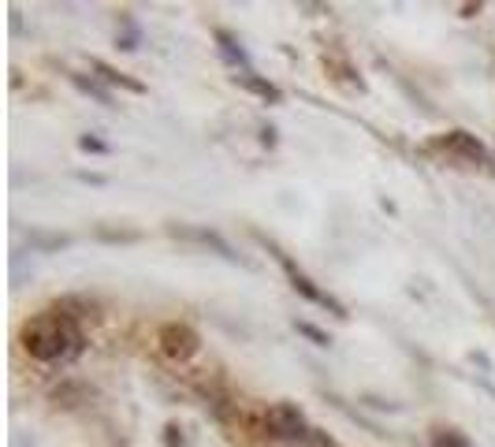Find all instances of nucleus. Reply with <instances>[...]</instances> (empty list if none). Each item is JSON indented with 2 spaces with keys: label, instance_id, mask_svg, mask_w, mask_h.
Returning a JSON list of instances; mask_svg holds the SVG:
<instances>
[{
  "label": "nucleus",
  "instance_id": "1",
  "mask_svg": "<svg viewBox=\"0 0 495 447\" xmlns=\"http://www.w3.org/2000/svg\"><path fill=\"white\" fill-rule=\"evenodd\" d=\"M19 343L34 362H68V358L82 354L86 340H82V328L75 324V317L49 310V313H38L23 324Z\"/></svg>",
  "mask_w": 495,
  "mask_h": 447
},
{
  "label": "nucleus",
  "instance_id": "2",
  "mask_svg": "<svg viewBox=\"0 0 495 447\" xmlns=\"http://www.w3.org/2000/svg\"><path fill=\"white\" fill-rule=\"evenodd\" d=\"M157 347L161 354L168 358V362L182 366V362H191V358L201 350V336L194 332L191 324H179V321H168L161 332H157Z\"/></svg>",
  "mask_w": 495,
  "mask_h": 447
},
{
  "label": "nucleus",
  "instance_id": "3",
  "mask_svg": "<svg viewBox=\"0 0 495 447\" xmlns=\"http://www.w3.org/2000/svg\"><path fill=\"white\" fill-rule=\"evenodd\" d=\"M276 257H280V265H284V273H287V280H291V287L302 294V298H309V303H313V306H324V310H332L335 317H347V310H343V303H335V298L328 294V291H321L313 280H309L305 273H302V268L287 257V254H280V250H276Z\"/></svg>",
  "mask_w": 495,
  "mask_h": 447
},
{
  "label": "nucleus",
  "instance_id": "4",
  "mask_svg": "<svg viewBox=\"0 0 495 447\" xmlns=\"http://www.w3.org/2000/svg\"><path fill=\"white\" fill-rule=\"evenodd\" d=\"M265 429L276 440H298V436H305V414L294 403H276L265 410Z\"/></svg>",
  "mask_w": 495,
  "mask_h": 447
},
{
  "label": "nucleus",
  "instance_id": "5",
  "mask_svg": "<svg viewBox=\"0 0 495 447\" xmlns=\"http://www.w3.org/2000/svg\"><path fill=\"white\" fill-rule=\"evenodd\" d=\"M432 149H444V154H451V157H462L466 164H488V149L473 138V135H466V131H451V135H444Z\"/></svg>",
  "mask_w": 495,
  "mask_h": 447
},
{
  "label": "nucleus",
  "instance_id": "6",
  "mask_svg": "<svg viewBox=\"0 0 495 447\" xmlns=\"http://www.w3.org/2000/svg\"><path fill=\"white\" fill-rule=\"evenodd\" d=\"M89 68H94L105 82H112V86H119V89H127V94H145V86L138 82V79H131V75H123V71H116V68H108L105 60H89Z\"/></svg>",
  "mask_w": 495,
  "mask_h": 447
},
{
  "label": "nucleus",
  "instance_id": "7",
  "mask_svg": "<svg viewBox=\"0 0 495 447\" xmlns=\"http://www.w3.org/2000/svg\"><path fill=\"white\" fill-rule=\"evenodd\" d=\"M235 82H238V86H246V89H250V94H257V98L272 101V105H280V101H284V94H280V86H272V82L257 79L254 71H238V75H235Z\"/></svg>",
  "mask_w": 495,
  "mask_h": 447
},
{
  "label": "nucleus",
  "instance_id": "8",
  "mask_svg": "<svg viewBox=\"0 0 495 447\" xmlns=\"http://www.w3.org/2000/svg\"><path fill=\"white\" fill-rule=\"evenodd\" d=\"M432 443H436V447H470V440L462 433H454V429H440L436 436H432Z\"/></svg>",
  "mask_w": 495,
  "mask_h": 447
},
{
  "label": "nucleus",
  "instance_id": "9",
  "mask_svg": "<svg viewBox=\"0 0 495 447\" xmlns=\"http://www.w3.org/2000/svg\"><path fill=\"white\" fill-rule=\"evenodd\" d=\"M216 42H220L224 56H228V60H235V64H242V60H246V52L235 45V38H231V34H224V30H216Z\"/></svg>",
  "mask_w": 495,
  "mask_h": 447
},
{
  "label": "nucleus",
  "instance_id": "10",
  "mask_svg": "<svg viewBox=\"0 0 495 447\" xmlns=\"http://www.w3.org/2000/svg\"><path fill=\"white\" fill-rule=\"evenodd\" d=\"M79 145L86 149V154H108V145H105L101 138H89V135H82V138H79Z\"/></svg>",
  "mask_w": 495,
  "mask_h": 447
},
{
  "label": "nucleus",
  "instance_id": "11",
  "mask_svg": "<svg viewBox=\"0 0 495 447\" xmlns=\"http://www.w3.org/2000/svg\"><path fill=\"white\" fill-rule=\"evenodd\" d=\"M298 332H305V336H309V340H313V343L328 347V336H324V332H317V328H313V324H298Z\"/></svg>",
  "mask_w": 495,
  "mask_h": 447
}]
</instances>
